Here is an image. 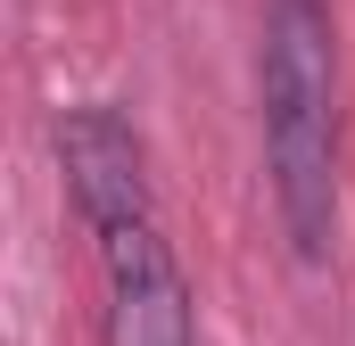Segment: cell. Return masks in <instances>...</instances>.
Returning a JSON list of instances; mask_svg holds the SVG:
<instances>
[{
    "instance_id": "6da1fadb",
    "label": "cell",
    "mask_w": 355,
    "mask_h": 346,
    "mask_svg": "<svg viewBox=\"0 0 355 346\" xmlns=\"http://www.w3.org/2000/svg\"><path fill=\"white\" fill-rule=\"evenodd\" d=\"M257 132L289 256L322 264L339 231V25L331 0H265Z\"/></svg>"
},
{
    "instance_id": "7a4b0ae2",
    "label": "cell",
    "mask_w": 355,
    "mask_h": 346,
    "mask_svg": "<svg viewBox=\"0 0 355 346\" xmlns=\"http://www.w3.org/2000/svg\"><path fill=\"white\" fill-rule=\"evenodd\" d=\"M99 272H107V346H198L190 280H182L157 215L99 231Z\"/></svg>"
},
{
    "instance_id": "3957f363",
    "label": "cell",
    "mask_w": 355,
    "mask_h": 346,
    "mask_svg": "<svg viewBox=\"0 0 355 346\" xmlns=\"http://www.w3.org/2000/svg\"><path fill=\"white\" fill-rule=\"evenodd\" d=\"M58 173H67V198L91 231H116V223H149V149L141 132L91 99V107H67L58 116Z\"/></svg>"
}]
</instances>
